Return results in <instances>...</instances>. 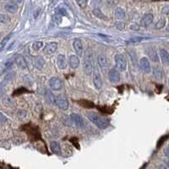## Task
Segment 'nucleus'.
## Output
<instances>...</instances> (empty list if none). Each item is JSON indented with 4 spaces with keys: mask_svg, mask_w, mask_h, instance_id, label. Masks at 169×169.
Returning <instances> with one entry per match:
<instances>
[{
    "mask_svg": "<svg viewBox=\"0 0 169 169\" xmlns=\"http://www.w3.org/2000/svg\"><path fill=\"white\" fill-rule=\"evenodd\" d=\"M49 86L50 88L53 90H60L63 87V82L58 77H52L49 80Z\"/></svg>",
    "mask_w": 169,
    "mask_h": 169,
    "instance_id": "423d86ee",
    "label": "nucleus"
},
{
    "mask_svg": "<svg viewBox=\"0 0 169 169\" xmlns=\"http://www.w3.org/2000/svg\"><path fill=\"white\" fill-rule=\"evenodd\" d=\"M33 65L34 67L38 69V70H41L44 68L45 65V60L41 56H36L33 61Z\"/></svg>",
    "mask_w": 169,
    "mask_h": 169,
    "instance_id": "f8f14e48",
    "label": "nucleus"
},
{
    "mask_svg": "<svg viewBox=\"0 0 169 169\" xmlns=\"http://www.w3.org/2000/svg\"><path fill=\"white\" fill-rule=\"evenodd\" d=\"M114 15L115 17L118 19V20H123L125 18V12L123 8H117L115 9V12H114Z\"/></svg>",
    "mask_w": 169,
    "mask_h": 169,
    "instance_id": "4be33fe9",
    "label": "nucleus"
},
{
    "mask_svg": "<svg viewBox=\"0 0 169 169\" xmlns=\"http://www.w3.org/2000/svg\"><path fill=\"white\" fill-rule=\"evenodd\" d=\"M108 79L112 83H118L120 81V74L116 69H111L108 72Z\"/></svg>",
    "mask_w": 169,
    "mask_h": 169,
    "instance_id": "6e6552de",
    "label": "nucleus"
},
{
    "mask_svg": "<svg viewBox=\"0 0 169 169\" xmlns=\"http://www.w3.org/2000/svg\"><path fill=\"white\" fill-rule=\"evenodd\" d=\"M93 83L97 90H100L102 86V81L101 74L99 72V69L97 67L94 68V70H93Z\"/></svg>",
    "mask_w": 169,
    "mask_h": 169,
    "instance_id": "39448f33",
    "label": "nucleus"
},
{
    "mask_svg": "<svg viewBox=\"0 0 169 169\" xmlns=\"http://www.w3.org/2000/svg\"><path fill=\"white\" fill-rule=\"evenodd\" d=\"M17 115H18L19 119H25V118L27 116V112H26L25 110H20V111L18 112Z\"/></svg>",
    "mask_w": 169,
    "mask_h": 169,
    "instance_id": "473e14b6",
    "label": "nucleus"
},
{
    "mask_svg": "<svg viewBox=\"0 0 169 169\" xmlns=\"http://www.w3.org/2000/svg\"><path fill=\"white\" fill-rule=\"evenodd\" d=\"M53 22L57 25H59L61 23V20H62V17L60 15H58V14H56V15H54L53 16Z\"/></svg>",
    "mask_w": 169,
    "mask_h": 169,
    "instance_id": "c756f323",
    "label": "nucleus"
},
{
    "mask_svg": "<svg viewBox=\"0 0 169 169\" xmlns=\"http://www.w3.org/2000/svg\"><path fill=\"white\" fill-rule=\"evenodd\" d=\"M83 70L86 74L90 75L93 74V64H92V56L90 51H86L84 54V61H83Z\"/></svg>",
    "mask_w": 169,
    "mask_h": 169,
    "instance_id": "f03ea898",
    "label": "nucleus"
},
{
    "mask_svg": "<svg viewBox=\"0 0 169 169\" xmlns=\"http://www.w3.org/2000/svg\"><path fill=\"white\" fill-rule=\"evenodd\" d=\"M168 85H169V79H168Z\"/></svg>",
    "mask_w": 169,
    "mask_h": 169,
    "instance_id": "79ce46f5",
    "label": "nucleus"
},
{
    "mask_svg": "<svg viewBox=\"0 0 169 169\" xmlns=\"http://www.w3.org/2000/svg\"><path fill=\"white\" fill-rule=\"evenodd\" d=\"M116 69L119 71H124L127 69V61L122 54H116L114 57Z\"/></svg>",
    "mask_w": 169,
    "mask_h": 169,
    "instance_id": "7ed1b4c3",
    "label": "nucleus"
},
{
    "mask_svg": "<svg viewBox=\"0 0 169 169\" xmlns=\"http://www.w3.org/2000/svg\"><path fill=\"white\" fill-rule=\"evenodd\" d=\"M161 12H162V14H164V15H169V5L165 6L164 8H162Z\"/></svg>",
    "mask_w": 169,
    "mask_h": 169,
    "instance_id": "c9c22d12",
    "label": "nucleus"
},
{
    "mask_svg": "<svg viewBox=\"0 0 169 169\" xmlns=\"http://www.w3.org/2000/svg\"><path fill=\"white\" fill-rule=\"evenodd\" d=\"M57 65L60 69H65L67 68V61L64 54H58L57 57Z\"/></svg>",
    "mask_w": 169,
    "mask_h": 169,
    "instance_id": "ddd939ff",
    "label": "nucleus"
},
{
    "mask_svg": "<svg viewBox=\"0 0 169 169\" xmlns=\"http://www.w3.org/2000/svg\"><path fill=\"white\" fill-rule=\"evenodd\" d=\"M0 1H4V0H0Z\"/></svg>",
    "mask_w": 169,
    "mask_h": 169,
    "instance_id": "37998d69",
    "label": "nucleus"
},
{
    "mask_svg": "<svg viewBox=\"0 0 169 169\" xmlns=\"http://www.w3.org/2000/svg\"><path fill=\"white\" fill-rule=\"evenodd\" d=\"M97 62H98V65L100 66V68L102 70L105 71L107 69V58H106L105 55L100 54L97 58Z\"/></svg>",
    "mask_w": 169,
    "mask_h": 169,
    "instance_id": "6ab92c4d",
    "label": "nucleus"
},
{
    "mask_svg": "<svg viewBox=\"0 0 169 169\" xmlns=\"http://www.w3.org/2000/svg\"><path fill=\"white\" fill-rule=\"evenodd\" d=\"M153 74H154V76L156 79H161V77H162V70H161V68H159V67L154 69Z\"/></svg>",
    "mask_w": 169,
    "mask_h": 169,
    "instance_id": "b1692460",
    "label": "nucleus"
},
{
    "mask_svg": "<svg viewBox=\"0 0 169 169\" xmlns=\"http://www.w3.org/2000/svg\"><path fill=\"white\" fill-rule=\"evenodd\" d=\"M159 169H168L165 166H163V165H161V166H160L159 167Z\"/></svg>",
    "mask_w": 169,
    "mask_h": 169,
    "instance_id": "ea45409f",
    "label": "nucleus"
},
{
    "mask_svg": "<svg viewBox=\"0 0 169 169\" xmlns=\"http://www.w3.org/2000/svg\"><path fill=\"white\" fill-rule=\"evenodd\" d=\"M50 149L53 152L57 155H59L61 153V147L57 141H52L50 143Z\"/></svg>",
    "mask_w": 169,
    "mask_h": 169,
    "instance_id": "412c9836",
    "label": "nucleus"
},
{
    "mask_svg": "<svg viewBox=\"0 0 169 169\" xmlns=\"http://www.w3.org/2000/svg\"><path fill=\"white\" fill-rule=\"evenodd\" d=\"M69 65L74 69H77L80 66V59H79L78 56L74 55V54L70 55L69 58Z\"/></svg>",
    "mask_w": 169,
    "mask_h": 169,
    "instance_id": "dca6fc26",
    "label": "nucleus"
},
{
    "mask_svg": "<svg viewBox=\"0 0 169 169\" xmlns=\"http://www.w3.org/2000/svg\"><path fill=\"white\" fill-rule=\"evenodd\" d=\"M32 47L35 51H38L43 47V42L42 41H36V42L33 43Z\"/></svg>",
    "mask_w": 169,
    "mask_h": 169,
    "instance_id": "c85d7f7f",
    "label": "nucleus"
},
{
    "mask_svg": "<svg viewBox=\"0 0 169 169\" xmlns=\"http://www.w3.org/2000/svg\"><path fill=\"white\" fill-rule=\"evenodd\" d=\"M164 154H165V156H166L167 157L169 158V146L166 147V148L164 149Z\"/></svg>",
    "mask_w": 169,
    "mask_h": 169,
    "instance_id": "4c0bfd02",
    "label": "nucleus"
},
{
    "mask_svg": "<svg viewBox=\"0 0 169 169\" xmlns=\"http://www.w3.org/2000/svg\"><path fill=\"white\" fill-rule=\"evenodd\" d=\"M58 14L60 15H67V12H66L65 8H60L58 9Z\"/></svg>",
    "mask_w": 169,
    "mask_h": 169,
    "instance_id": "f704fd0d",
    "label": "nucleus"
},
{
    "mask_svg": "<svg viewBox=\"0 0 169 169\" xmlns=\"http://www.w3.org/2000/svg\"><path fill=\"white\" fill-rule=\"evenodd\" d=\"M168 164H169V162H168Z\"/></svg>",
    "mask_w": 169,
    "mask_h": 169,
    "instance_id": "c03bdc74",
    "label": "nucleus"
},
{
    "mask_svg": "<svg viewBox=\"0 0 169 169\" xmlns=\"http://www.w3.org/2000/svg\"><path fill=\"white\" fill-rule=\"evenodd\" d=\"M55 104L60 108L61 110L65 111L69 108V102L67 98L64 96H57L55 99Z\"/></svg>",
    "mask_w": 169,
    "mask_h": 169,
    "instance_id": "20e7f679",
    "label": "nucleus"
},
{
    "mask_svg": "<svg viewBox=\"0 0 169 169\" xmlns=\"http://www.w3.org/2000/svg\"><path fill=\"white\" fill-rule=\"evenodd\" d=\"M166 25V20L164 18H161L160 19L156 25H155V29L156 30H160V29H162L164 26Z\"/></svg>",
    "mask_w": 169,
    "mask_h": 169,
    "instance_id": "5701e85b",
    "label": "nucleus"
},
{
    "mask_svg": "<svg viewBox=\"0 0 169 169\" xmlns=\"http://www.w3.org/2000/svg\"><path fill=\"white\" fill-rule=\"evenodd\" d=\"M3 102H4V104L5 105V106H7V107H13L15 105V102L12 100V98H10V97H8L4 98Z\"/></svg>",
    "mask_w": 169,
    "mask_h": 169,
    "instance_id": "393cba45",
    "label": "nucleus"
},
{
    "mask_svg": "<svg viewBox=\"0 0 169 169\" xmlns=\"http://www.w3.org/2000/svg\"><path fill=\"white\" fill-rule=\"evenodd\" d=\"M159 56H160V58H161V62L163 63V65H169V53L167 50L163 48L160 49L159 50Z\"/></svg>",
    "mask_w": 169,
    "mask_h": 169,
    "instance_id": "2eb2a0df",
    "label": "nucleus"
},
{
    "mask_svg": "<svg viewBox=\"0 0 169 169\" xmlns=\"http://www.w3.org/2000/svg\"><path fill=\"white\" fill-rule=\"evenodd\" d=\"M73 47H74V49L77 56H83V45H82V42H81V41L80 39L76 38V39L74 40Z\"/></svg>",
    "mask_w": 169,
    "mask_h": 169,
    "instance_id": "9d476101",
    "label": "nucleus"
},
{
    "mask_svg": "<svg viewBox=\"0 0 169 169\" xmlns=\"http://www.w3.org/2000/svg\"><path fill=\"white\" fill-rule=\"evenodd\" d=\"M4 8L7 12L11 13V14H15L18 11V5L15 2H8V4H5Z\"/></svg>",
    "mask_w": 169,
    "mask_h": 169,
    "instance_id": "a211bd4d",
    "label": "nucleus"
},
{
    "mask_svg": "<svg viewBox=\"0 0 169 169\" xmlns=\"http://www.w3.org/2000/svg\"><path fill=\"white\" fill-rule=\"evenodd\" d=\"M76 2L81 8H85L87 6V1L86 0H76Z\"/></svg>",
    "mask_w": 169,
    "mask_h": 169,
    "instance_id": "2f4dec72",
    "label": "nucleus"
},
{
    "mask_svg": "<svg viewBox=\"0 0 169 169\" xmlns=\"http://www.w3.org/2000/svg\"><path fill=\"white\" fill-rule=\"evenodd\" d=\"M6 121V118H5V116L2 113H0V123H4V122H5Z\"/></svg>",
    "mask_w": 169,
    "mask_h": 169,
    "instance_id": "e433bc0d",
    "label": "nucleus"
},
{
    "mask_svg": "<svg viewBox=\"0 0 169 169\" xmlns=\"http://www.w3.org/2000/svg\"><path fill=\"white\" fill-rule=\"evenodd\" d=\"M17 2H18V3H21V2H22V0H17Z\"/></svg>",
    "mask_w": 169,
    "mask_h": 169,
    "instance_id": "a19ab883",
    "label": "nucleus"
},
{
    "mask_svg": "<svg viewBox=\"0 0 169 169\" xmlns=\"http://www.w3.org/2000/svg\"><path fill=\"white\" fill-rule=\"evenodd\" d=\"M153 20H154V16H153L152 14H146L141 19L140 24L144 27H147V26H149L152 23Z\"/></svg>",
    "mask_w": 169,
    "mask_h": 169,
    "instance_id": "4468645a",
    "label": "nucleus"
},
{
    "mask_svg": "<svg viewBox=\"0 0 169 169\" xmlns=\"http://www.w3.org/2000/svg\"><path fill=\"white\" fill-rule=\"evenodd\" d=\"M145 38H142V37H135V38H131L129 39V43H136V42H140V41L144 40Z\"/></svg>",
    "mask_w": 169,
    "mask_h": 169,
    "instance_id": "72a5a7b5",
    "label": "nucleus"
},
{
    "mask_svg": "<svg viewBox=\"0 0 169 169\" xmlns=\"http://www.w3.org/2000/svg\"><path fill=\"white\" fill-rule=\"evenodd\" d=\"M15 63H16L17 66L20 68L21 69H25L27 68L26 60L25 59L24 57H22L21 55H17L15 58Z\"/></svg>",
    "mask_w": 169,
    "mask_h": 169,
    "instance_id": "f3484780",
    "label": "nucleus"
},
{
    "mask_svg": "<svg viewBox=\"0 0 169 169\" xmlns=\"http://www.w3.org/2000/svg\"><path fill=\"white\" fill-rule=\"evenodd\" d=\"M9 21H10V18L8 15H4V14H0V23L6 24V23H8Z\"/></svg>",
    "mask_w": 169,
    "mask_h": 169,
    "instance_id": "bb28decb",
    "label": "nucleus"
},
{
    "mask_svg": "<svg viewBox=\"0 0 169 169\" xmlns=\"http://www.w3.org/2000/svg\"><path fill=\"white\" fill-rule=\"evenodd\" d=\"M117 25V27L119 28V29H123V28H124V24H123V23H118V24H116Z\"/></svg>",
    "mask_w": 169,
    "mask_h": 169,
    "instance_id": "58836bf2",
    "label": "nucleus"
},
{
    "mask_svg": "<svg viewBox=\"0 0 169 169\" xmlns=\"http://www.w3.org/2000/svg\"><path fill=\"white\" fill-rule=\"evenodd\" d=\"M70 119L74 123V125L77 126L78 128H83L85 126V122L83 118L77 113H71Z\"/></svg>",
    "mask_w": 169,
    "mask_h": 169,
    "instance_id": "0eeeda50",
    "label": "nucleus"
},
{
    "mask_svg": "<svg viewBox=\"0 0 169 169\" xmlns=\"http://www.w3.org/2000/svg\"><path fill=\"white\" fill-rule=\"evenodd\" d=\"M147 54L149 58H151V60H152L153 62H156L157 63L159 61V57L157 55V53L156 52V50L153 48H149L147 50Z\"/></svg>",
    "mask_w": 169,
    "mask_h": 169,
    "instance_id": "aec40b11",
    "label": "nucleus"
},
{
    "mask_svg": "<svg viewBox=\"0 0 169 169\" xmlns=\"http://www.w3.org/2000/svg\"><path fill=\"white\" fill-rule=\"evenodd\" d=\"M93 14H94V15H95V16H97V18H100V19H105L104 15L102 13V11H101L99 8H95V9L93 10Z\"/></svg>",
    "mask_w": 169,
    "mask_h": 169,
    "instance_id": "cd10ccee",
    "label": "nucleus"
},
{
    "mask_svg": "<svg viewBox=\"0 0 169 169\" xmlns=\"http://www.w3.org/2000/svg\"><path fill=\"white\" fill-rule=\"evenodd\" d=\"M9 37H10V36H7V37H5L4 40L2 41V42L0 43V53L4 49V48H5V45H6V43H7V41H8V39H9Z\"/></svg>",
    "mask_w": 169,
    "mask_h": 169,
    "instance_id": "7c9ffc66",
    "label": "nucleus"
},
{
    "mask_svg": "<svg viewBox=\"0 0 169 169\" xmlns=\"http://www.w3.org/2000/svg\"><path fill=\"white\" fill-rule=\"evenodd\" d=\"M47 98H48V101L50 103H55V99H56V97L49 90H47Z\"/></svg>",
    "mask_w": 169,
    "mask_h": 169,
    "instance_id": "a878e982",
    "label": "nucleus"
},
{
    "mask_svg": "<svg viewBox=\"0 0 169 169\" xmlns=\"http://www.w3.org/2000/svg\"><path fill=\"white\" fill-rule=\"evenodd\" d=\"M86 116L89 119V120L91 121L96 126H97L100 129H106L108 127L109 125V122L106 119L101 117L100 115H98L97 113L90 112V113H86Z\"/></svg>",
    "mask_w": 169,
    "mask_h": 169,
    "instance_id": "f257e3e1",
    "label": "nucleus"
},
{
    "mask_svg": "<svg viewBox=\"0 0 169 169\" xmlns=\"http://www.w3.org/2000/svg\"><path fill=\"white\" fill-rule=\"evenodd\" d=\"M140 67L141 69V70L143 72L146 73V74H149L151 72V64H150V61L147 58L143 57L140 58Z\"/></svg>",
    "mask_w": 169,
    "mask_h": 169,
    "instance_id": "1a4fd4ad",
    "label": "nucleus"
},
{
    "mask_svg": "<svg viewBox=\"0 0 169 169\" xmlns=\"http://www.w3.org/2000/svg\"><path fill=\"white\" fill-rule=\"evenodd\" d=\"M57 49H58V43L53 41V42L48 43L45 46V48L43 49V52H44L45 54L50 55V54H53V53H55Z\"/></svg>",
    "mask_w": 169,
    "mask_h": 169,
    "instance_id": "9b49d317",
    "label": "nucleus"
}]
</instances>
